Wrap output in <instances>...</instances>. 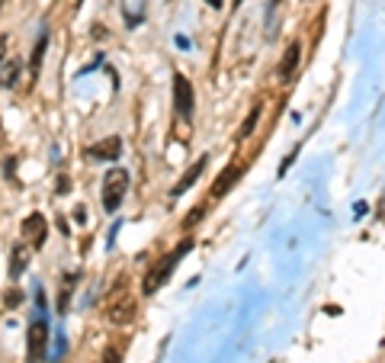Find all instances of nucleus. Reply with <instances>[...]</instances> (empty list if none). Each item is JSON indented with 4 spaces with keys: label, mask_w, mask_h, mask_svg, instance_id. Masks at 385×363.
I'll return each instance as SVG.
<instances>
[{
    "label": "nucleus",
    "mask_w": 385,
    "mask_h": 363,
    "mask_svg": "<svg viewBox=\"0 0 385 363\" xmlns=\"http://www.w3.org/2000/svg\"><path fill=\"white\" fill-rule=\"evenodd\" d=\"M190 247H192V241L186 238V241H180V245L173 247V251L167 254V257H160L158 264H154V270H151V273H148V277H145V283H141V292H145V296H154V292H158L160 286L167 283V277H170V273L177 270L180 257H183V254L190 251Z\"/></svg>",
    "instance_id": "obj_1"
},
{
    "label": "nucleus",
    "mask_w": 385,
    "mask_h": 363,
    "mask_svg": "<svg viewBox=\"0 0 385 363\" xmlns=\"http://www.w3.org/2000/svg\"><path fill=\"white\" fill-rule=\"evenodd\" d=\"M125 190H128V174L122 168H113L103 177V209H106V213H115L119 203L125 200Z\"/></svg>",
    "instance_id": "obj_2"
},
{
    "label": "nucleus",
    "mask_w": 385,
    "mask_h": 363,
    "mask_svg": "<svg viewBox=\"0 0 385 363\" xmlns=\"http://www.w3.org/2000/svg\"><path fill=\"white\" fill-rule=\"evenodd\" d=\"M106 318L113 324H128L135 318V299L125 296V290H115L106 302Z\"/></svg>",
    "instance_id": "obj_3"
},
{
    "label": "nucleus",
    "mask_w": 385,
    "mask_h": 363,
    "mask_svg": "<svg viewBox=\"0 0 385 363\" xmlns=\"http://www.w3.org/2000/svg\"><path fill=\"white\" fill-rule=\"evenodd\" d=\"M19 232H23V238L29 247H42L45 238H48V219H45L42 213H32L23 219V228H19Z\"/></svg>",
    "instance_id": "obj_4"
},
{
    "label": "nucleus",
    "mask_w": 385,
    "mask_h": 363,
    "mask_svg": "<svg viewBox=\"0 0 385 363\" xmlns=\"http://www.w3.org/2000/svg\"><path fill=\"white\" fill-rule=\"evenodd\" d=\"M45 347H48V324L38 318V322L29 324V344H26L29 363H42L45 360Z\"/></svg>",
    "instance_id": "obj_5"
},
{
    "label": "nucleus",
    "mask_w": 385,
    "mask_h": 363,
    "mask_svg": "<svg viewBox=\"0 0 385 363\" xmlns=\"http://www.w3.org/2000/svg\"><path fill=\"white\" fill-rule=\"evenodd\" d=\"M173 106H177L180 119H192L196 97H192V84L183 78V74H177V78H173Z\"/></svg>",
    "instance_id": "obj_6"
},
{
    "label": "nucleus",
    "mask_w": 385,
    "mask_h": 363,
    "mask_svg": "<svg viewBox=\"0 0 385 363\" xmlns=\"http://www.w3.org/2000/svg\"><path fill=\"white\" fill-rule=\"evenodd\" d=\"M119 151H122V138L119 136H109V138H103V142L90 145L87 158H90V161H115Z\"/></svg>",
    "instance_id": "obj_7"
},
{
    "label": "nucleus",
    "mask_w": 385,
    "mask_h": 363,
    "mask_svg": "<svg viewBox=\"0 0 385 363\" xmlns=\"http://www.w3.org/2000/svg\"><path fill=\"white\" fill-rule=\"evenodd\" d=\"M29 257H32V247L26 245V241L13 247V254H10V277H13V280L23 277V270L29 267Z\"/></svg>",
    "instance_id": "obj_8"
},
{
    "label": "nucleus",
    "mask_w": 385,
    "mask_h": 363,
    "mask_svg": "<svg viewBox=\"0 0 385 363\" xmlns=\"http://www.w3.org/2000/svg\"><path fill=\"white\" fill-rule=\"evenodd\" d=\"M299 58H302V48H299V42H292V46L286 48V55H282V65H279V78L282 81H292L295 68H299Z\"/></svg>",
    "instance_id": "obj_9"
},
{
    "label": "nucleus",
    "mask_w": 385,
    "mask_h": 363,
    "mask_svg": "<svg viewBox=\"0 0 385 363\" xmlns=\"http://www.w3.org/2000/svg\"><path fill=\"white\" fill-rule=\"evenodd\" d=\"M205 164H209V158H199V161L196 164H192V168L190 170H186V174L183 177H180V183H177V187H173V196H180V193H186V190H190L192 187V183H196V177L199 174H202V170H205Z\"/></svg>",
    "instance_id": "obj_10"
},
{
    "label": "nucleus",
    "mask_w": 385,
    "mask_h": 363,
    "mask_svg": "<svg viewBox=\"0 0 385 363\" xmlns=\"http://www.w3.org/2000/svg\"><path fill=\"white\" fill-rule=\"evenodd\" d=\"M145 4L148 0H122V16H125L128 26H138L145 20Z\"/></svg>",
    "instance_id": "obj_11"
},
{
    "label": "nucleus",
    "mask_w": 385,
    "mask_h": 363,
    "mask_svg": "<svg viewBox=\"0 0 385 363\" xmlns=\"http://www.w3.org/2000/svg\"><path fill=\"white\" fill-rule=\"evenodd\" d=\"M237 177H241V170H237L235 164H231V168L225 170L222 177H218V183H215V187H212V196H225L231 187H235V180H237Z\"/></svg>",
    "instance_id": "obj_12"
},
{
    "label": "nucleus",
    "mask_w": 385,
    "mask_h": 363,
    "mask_svg": "<svg viewBox=\"0 0 385 363\" xmlns=\"http://www.w3.org/2000/svg\"><path fill=\"white\" fill-rule=\"evenodd\" d=\"M16 81H19V61H6L4 65V81H0V84L10 91V87H16Z\"/></svg>",
    "instance_id": "obj_13"
},
{
    "label": "nucleus",
    "mask_w": 385,
    "mask_h": 363,
    "mask_svg": "<svg viewBox=\"0 0 385 363\" xmlns=\"http://www.w3.org/2000/svg\"><path fill=\"white\" fill-rule=\"evenodd\" d=\"M45 46H48V39H38L36 42V48H32V61H29V68H32V74H38V68H42V55H45Z\"/></svg>",
    "instance_id": "obj_14"
},
{
    "label": "nucleus",
    "mask_w": 385,
    "mask_h": 363,
    "mask_svg": "<svg viewBox=\"0 0 385 363\" xmlns=\"http://www.w3.org/2000/svg\"><path fill=\"white\" fill-rule=\"evenodd\" d=\"M257 119H260V106H254V110H250V116H247V119H244V126H241V138H247V136H250V132H254Z\"/></svg>",
    "instance_id": "obj_15"
},
{
    "label": "nucleus",
    "mask_w": 385,
    "mask_h": 363,
    "mask_svg": "<svg viewBox=\"0 0 385 363\" xmlns=\"http://www.w3.org/2000/svg\"><path fill=\"white\" fill-rule=\"evenodd\" d=\"M6 52H10V36H0V68L6 65Z\"/></svg>",
    "instance_id": "obj_16"
},
{
    "label": "nucleus",
    "mask_w": 385,
    "mask_h": 363,
    "mask_svg": "<svg viewBox=\"0 0 385 363\" xmlns=\"http://www.w3.org/2000/svg\"><path fill=\"white\" fill-rule=\"evenodd\" d=\"M71 190V183H68V177H64V180H58V193H68Z\"/></svg>",
    "instance_id": "obj_17"
},
{
    "label": "nucleus",
    "mask_w": 385,
    "mask_h": 363,
    "mask_svg": "<svg viewBox=\"0 0 385 363\" xmlns=\"http://www.w3.org/2000/svg\"><path fill=\"white\" fill-rule=\"evenodd\" d=\"M103 363H119V354H113V350H109L106 360H103Z\"/></svg>",
    "instance_id": "obj_18"
},
{
    "label": "nucleus",
    "mask_w": 385,
    "mask_h": 363,
    "mask_svg": "<svg viewBox=\"0 0 385 363\" xmlns=\"http://www.w3.org/2000/svg\"><path fill=\"white\" fill-rule=\"evenodd\" d=\"M205 4H209V7H215V10H218V7H222V4H225V0H205Z\"/></svg>",
    "instance_id": "obj_19"
},
{
    "label": "nucleus",
    "mask_w": 385,
    "mask_h": 363,
    "mask_svg": "<svg viewBox=\"0 0 385 363\" xmlns=\"http://www.w3.org/2000/svg\"><path fill=\"white\" fill-rule=\"evenodd\" d=\"M235 4H244V0H235Z\"/></svg>",
    "instance_id": "obj_20"
},
{
    "label": "nucleus",
    "mask_w": 385,
    "mask_h": 363,
    "mask_svg": "<svg viewBox=\"0 0 385 363\" xmlns=\"http://www.w3.org/2000/svg\"><path fill=\"white\" fill-rule=\"evenodd\" d=\"M77 4H81V0H77Z\"/></svg>",
    "instance_id": "obj_21"
}]
</instances>
